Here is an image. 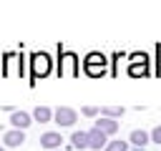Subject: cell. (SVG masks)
Masks as SVG:
<instances>
[{"mask_svg":"<svg viewBox=\"0 0 161 151\" xmlns=\"http://www.w3.org/2000/svg\"><path fill=\"white\" fill-rule=\"evenodd\" d=\"M53 121H55L58 126H73V123L78 121V113H75L73 108H68V106H58V108L53 111Z\"/></svg>","mask_w":161,"mask_h":151,"instance_id":"obj_1","label":"cell"},{"mask_svg":"<svg viewBox=\"0 0 161 151\" xmlns=\"http://www.w3.org/2000/svg\"><path fill=\"white\" fill-rule=\"evenodd\" d=\"M106 143H108V136L106 133H101L96 126L88 131V148H93V151H101V148H106Z\"/></svg>","mask_w":161,"mask_h":151,"instance_id":"obj_2","label":"cell"},{"mask_svg":"<svg viewBox=\"0 0 161 151\" xmlns=\"http://www.w3.org/2000/svg\"><path fill=\"white\" fill-rule=\"evenodd\" d=\"M10 123H13V128L25 131V128L33 123V116H30V113H25V111H13V113H10Z\"/></svg>","mask_w":161,"mask_h":151,"instance_id":"obj_3","label":"cell"},{"mask_svg":"<svg viewBox=\"0 0 161 151\" xmlns=\"http://www.w3.org/2000/svg\"><path fill=\"white\" fill-rule=\"evenodd\" d=\"M103 55H98V53H91L88 58H86V70L91 73V76H101L103 73Z\"/></svg>","mask_w":161,"mask_h":151,"instance_id":"obj_4","label":"cell"},{"mask_svg":"<svg viewBox=\"0 0 161 151\" xmlns=\"http://www.w3.org/2000/svg\"><path fill=\"white\" fill-rule=\"evenodd\" d=\"M50 70V58L45 53H35L33 55V73L35 76H45Z\"/></svg>","mask_w":161,"mask_h":151,"instance_id":"obj_5","label":"cell"},{"mask_svg":"<svg viewBox=\"0 0 161 151\" xmlns=\"http://www.w3.org/2000/svg\"><path fill=\"white\" fill-rule=\"evenodd\" d=\"M60 133H55V131H48V133H43L40 136V146L43 148H48V151H58L60 148Z\"/></svg>","mask_w":161,"mask_h":151,"instance_id":"obj_6","label":"cell"},{"mask_svg":"<svg viewBox=\"0 0 161 151\" xmlns=\"http://www.w3.org/2000/svg\"><path fill=\"white\" fill-rule=\"evenodd\" d=\"M128 143H133L136 148H146V143H151V133H146V131L136 128V131H131V136H128Z\"/></svg>","mask_w":161,"mask_h":151,"instance_id":"obj_7","label":"cell"},{"mask_svg":"<svg viewBox=\"0 0 161 151\" xmlns=\"http://www.w3.org/2000/svg\"><path fill=\"white\" fill-rule=\"evenodd\" d=\"M96 128H98L101 133H106V136H111V133H116V131H118V121H113V118H103V116H98V121H96Z\"/></svg>","mask_w":161,"mask_h":151,"instance_id":"obj_8","label":"cell"},{"mask_svg":"<svg viewBox=\"0 0 161 151\" xmlns=\"http://www.w3.org/2000/svg\"><path fill=\"white\" fill-rule=\"evenodd\" d=\"M3 141H5V146L15 148V146H20V143L25 141V133H23V131H18V128H13V131H8V133L3 136Z\"/></svg>","mask_w":161,"mask_h":151,"instance_id":"obj_9","label":"cell"},{"mask_svg":"<svg viewBox=\"0 0 161 151\" xmlns=\"http://www.w3.org/2000/svg\"><path fill=\"white\" fill-rule=\"evenodd\" d=\"M70 143L73 148H88V131H73Z\"/></svg>","mask_w":161,"mask_h":151,"instance_id":"obj_10","label":"cell"},{"mask_svg":"<svg viewBox=\"0 0 161 151\" xmlns=\"http://www.w3.org/2000/svg\"><path fill=\"white\" fill-rule=\"evenodd\" d=\"M33 118L40 121V123H48V121H53V111H50L48 106H38V108L33 111Z\"/></svg>","mask_w":161,"mask_h":151,"instance_id":"obj_11","label":"cell"},{"mask_svg":"<svg viewBox=\"0 0 161 151\" xmlns=\"http://www.w3.org/2000/svg\"><path fill=\"white\" fill-rule=\"evenodd\" d=\"M101 116L103 118H118V116H123V108L121 106H103L101 108Z\"/></svg>","mask_w":161,"mask_h":151,"instance_id":"obj_12","label":"cell"},{"mask_svg":"<svg viewBox=\"0 0 161 151\" xmlns=\"http://www.w3.org/2000/svg\"><path fill=\"white\" fill-rule=\"evenodd\" d=\"M103 151H128V141H111V143H106Z\"/></svg>","mask_w":161,"mask_h":151,"instance_id":"obj_13","label":"cell"},{"mask_svg":"<svg viewBox=\"0 0 161 151\" xmlns=\"http://www.w3.org/2000/svg\"><path fill=\"white\" fill-rule=\"evenodd\" d=\"M128 73H131V76H146V73H148V68H146V60H143L141 65H138V63H133V65L128 68Z\"/></svg>","mask_w":161,"mask_h":151,"instance_id":"obj_14","label":"cell"},{"mask_svg":"<svg viewBox=\"0 0 161 151\" xmlns=\"http://www.w3.org/2000/svg\"><path fill=\"white\" fill-rule=\"evenodd\" d=\"M80 113L93 118V116H101V108H96V106H83V108H80Z\"/></svg>","mask_w":161,"mask_h":151,"instance_id":"obj_15","label":"cell"},{"mask_svg":"<svg viewBox=\"0 0 161 151\" xmlns=\"http://www.w3.org/2000/svg\"><path fill=\"white\" fill-rule=\"evenodd\" d=\"M151 141H153V143H161V126H156V128L151 131Z\"/></svg>","mask_w":161,"mask_h":151,"instance_id":"obj_16","label":"cell"},{"mask_svg":"<svg viewBox=\"0 0 161 151\" xmlns=\"http://www.w3.org/2000/svg\"><path fill=\"white\" fill-rule=\"evenodd\" d=\"M133 151H146V148H133Z\"/></svg>","mask_w":161,"mask_h":151,"instance_id":"obj_17","label":"cell"},{"mask_svg":"<svg viewBox=\"0 0 161 151\" xmlns=\"http://www.w3.org/2000/svg\"><path fill=\"white\" fill-rule=\"evenodd\" d=\"M0 151H5V148H3V146H0Z\"/></svg>","mask_w":161,"mask_h":151,"instance_id":"obj_18","label":"cell"},{"mask_svg":"<svg viewBox=\"0 0 161 151\" xmlns=\"http://www.w3.org/2000/svg\"><path fill=\"white\" fill-rule=\"evenodd\" d=\"M58 151H60V148H58Z\"/></svg>","mask_w":161,"mask_h":151,"instance_id":"obj_19","label":"cell"}]
</instances>
